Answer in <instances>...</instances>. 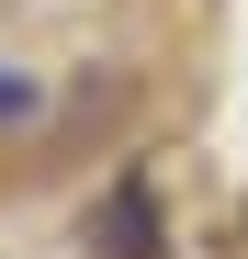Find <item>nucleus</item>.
I'll use <instances>...</instances> for the list:
<instances>
[{
  "mask_svg": "<svg viewBox=\"0 0 248 259\" xmlns=\"http://www.w3.org/2000/svg\"><path fill=\"white\" fill-rule=\"evenodd\" d=\"M91 259H158V203H147V169H124L113 203L91 214Z\"/></svg>",
  "mask_w": 248,
  "mask_h": 259,
  "instance_id": "1",
  "label": "nucleus"
}]
</instances>
